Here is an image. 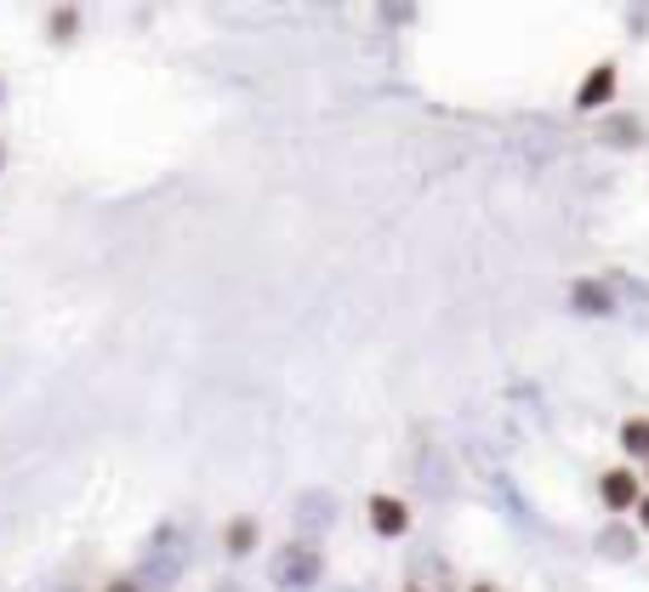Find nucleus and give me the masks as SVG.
Wrapping results in <instances>:
<instances>
[{
    "label": "nucleus",
    "mask_w": 649,
    "mask_h": 592,
    "mask_svg": "<svg viewBox=\"0 0 649 592\" xmlns=\"http://www.w3.org/2000/svg\"><path fill=\"white\" fill-rule=\"evenodd\" d=\"M632 496H638V490H632L627 473H610V478H604V502H610V507H627Z\"/></svg>",
    "instance_id": "1"
},
{
    "label": "nucleus",
    "mask_w": 649,
    "mask_h": 592,
    "mask_svg": "<svg viewBox=\"0 0 649 592\" xmlns=\"http://www.w3.org/2000/svg\"><path fill=\"white\" fill-rule=\"evenodd\" d=\"M371 513L382 519V530H387V535H393V530H405V507L387 502V496H376V502H371Z\"/></svg>",
    "instance_id": "2"
},
{
    "label": "nucleus",
    "mask_w": 649,
    "mask_h": 592,
    "mask_svg": "<svg viewBox=\"0 0 649 592\" xmlns=\"http://www.w3.org/2000/svg\"><path fill=\"white\" fill-rule=\"evenodd\" d=\"M610 86H616V75H610V69H598V75L581 86V109H587V103H598V97H610Z\"/></svg>",
    "instance_id": "3"
},
{
    "label": "nucleus",
    "mask_w": 649,
    "mask_h": 592,
    "mask_svg": "<svg viewBox=\"0 0 649 592\" xmlns=\"http://www.w3.org/2000/svg\"><path fill=\"white\" fill-rule=\"evenodd\" d=\"M621 438H627V451H632V456H649V422H627Z\"/></svg>",
    "instance_id": "4"
},
{
    "label": "nucleus",
    "mask_w": 649,
    "mask_h": 592,
    "mask_svg": "<svg viewBox=\"0 0 649 592\" xmlns=\"http://www.w3.org/2000/svg\"><path fill=\"white\" fill-rule=\"evenodd\" d=\"M643 524H649V502H643Z\"/></svg>",
    "instance_id": "5"
},
{
    "label": "nucleus",
    "mask_w": 649,
    "mask_h": 592,
    "mask_svg": "<svg viewBox=\"0 0 649 592\" xmlns=\"http://www.w3.org/2000/svg\"><path fill=\"white\" fill-rule=\"evenodd\" d=\"M115 592H131V586H115Z\"/></svg>",
    "instance_id": "6"
}]
</instances>
